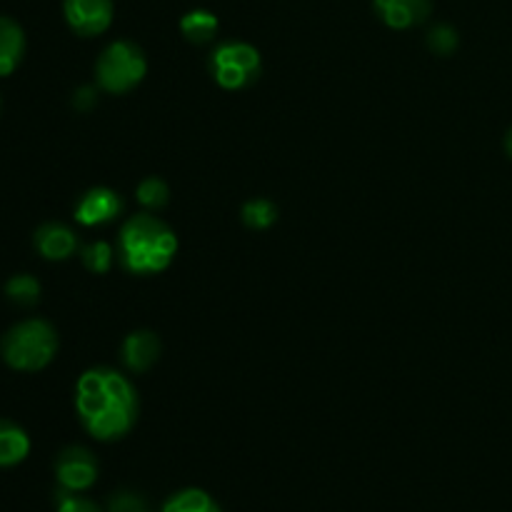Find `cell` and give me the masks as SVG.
Listing matches in <instances>:
<instances>
[{
	"instance_id": "obj_1",
	"label": "cell",
	"mask_w": 512,
	"mask_h": 512,
	"mask_svg": "<svg viewBox=\"0 0 512 512\" xmlns=\"http://www.w3.org/2000/svg\"><path fill=\"white\" fill-rule=\"evenodd\" d=\"M75 408L93 438L118 440L138 420V395L125 375L110 368H93L78 380Z\"/></svg>"
},
{
	"instance_id": "obj_2",
	"label": "cell",
	"mask_w": 512,
	"mask_h": 512,
	"mask_svg": "<svg viewBox=\"0 0 512 512\" xmlns=\"http://www.w3.org/2000/svg\"><path fill=\"white\" fill-rule=\"evenodd\" d=\"M178 238L155 215H133L120 230V258L133 273H160L173 263Z\"/></svg>"
},
{
	"instance_id": "obj_3",
	"label": "cell",
	"mask_w": 512,
	"mask_h": 512,
	"mask_svg": "<svg viewBox=\"0 0 512 512\" xmlns=\"http://www.w3.org/2000/svg\"><path fill=\"white\" fill-rule=\"evenodd\" d=\"M58 353V333L45 320H23L0 340V355L13 370H43Z\"/></svg>"
},
{
	"instance_id": "obj_4",
	"label": "cell",
	"mask_w": 512,
	"mask_h": 512,
	"mask_svg": "<svg viewBox=\"0 0 512 512\" xmlns=\"http://www.w3.org/2000/svg\"><path fill=\"white\" fill-rule=\"evenodd\" d=\"M145 70H148V63H145L143 50L130 40L110 43L95 65L100 88L118 95L133 90L145 78Z\"/></svg>"
},
{
	"instance_id": "obj_5",
	"label": "cell",
	"mask_w": 512,
	"mask_h": 512,
	"mask_svg": "<svg viewBox=\"0 0 512 512\" xmlns=\"http://www.w3.org/2000/svg\"><path fill=\"white\" fill-rule=\"evenodd\" d=\"M215 80L225 90H240L260 75V53L250 43H223L210 58Z\"/></svg>"
},
{
	"instance_id": "obj_6",
	"label": "cell",
	"mask_w": 512,
	"mask_h": 512,
	"mask_svg": "<svg viewBox=\"0 0 512 512\" xmlns=\"http://www.w3.org/2000/svg\"><path fill=\"white\" fill-rule=\"evenodd\" d=\"M55 478L65 493H83L98 480V460L90 450L70 445L55 460Z\"/></svg>"
},
{
	"instance_id": "obj_7",
	"label": "cell",
	"mask_w": 512,
	"mask_h": 512,
	"mask_svg": "<svg viewBox=\"0 0 512 512\" xmlns=\"http://www.w3.org/2000/svg\"><path fill=\"white\" fill-rule=\"evenodd\" d=\"M65 20L83 38L105 33L113 23V0H65Z\"/></svg>"
},
{
	"instance_id": "obj_8",
	"label": "cell",
	"mask_w": 512,
	"mask_h": 512,
	"mask_svg": "<svg viewBox=\"0 0 512 512\" xmlns=\"http://www.w3.org/2000/svg\"><path fill=\"white\" fill-rule=\"evenodd\" d=\"M373 3L385 25L395 30H408L425 23L433 10L430 0H373Z\"/></svg>"
},
{
	"instance_id": "obj_9",
	"label": "cell",
	"mask_w": 512,
	"mask_h": 512,
	"mask_svg": "<svg viewBox=\"0 0 512 512\" xmlns=\"http://www.w3.org/2000/svg\"><path fill=\"white\" fill-rule=\"evenodd\" d=\"M123 203H120L118 195L108 188H93L83 195V200L75 208V218L83 225H103L110 223L115 215L120 213Z\"/></svg>"
},
{
	"instance_id": "obj_10",
	"label": "cell",
	"mask_w": 512,
	"mask_h": 512,
	"mask_svg": "<svg viewBox=\"0 0 512 512\" xmlns=\"http://www.w3.org/2000/svg\"><path fill=\"white\" fill-rule=\"evenodd\" d=\"M160 358V340L150 330H135L123 343V360L133 373H145Z\"/></svg>"
},
{
	"instance_id": "obj_11",
	"label": "cell",
	"mask_w": 512,
	"mask_h": 512,
	"mask_svg": "<svg viewBox=\"0 0 512 512\" xmlns=\"http://www.w3.org/2000/svg\"><path fill=\"white\" fill-rule=\"evenodd\" d=\"M35 248L43 258L48 260H65L75 253L78 240H75L73 230L65 228L60 223H45L40 225L35 233Z\"/></svg>"
},
{
	"instance_id": "obj_12",
	"label": "cell",
	"mask_w": 512,
	"mask_h": 512,
	"mask_svg": "<svg viewBox=\"0 0 512 512\" xmlns=\"http://www.w3.org/2000/svg\"><path fill=\"white\" fill-rule=\"evenodd\" d=\"M25 53L23 28L13 18L0 15V75H10Z\"/></svg>"
},
{
	"instance_id": "obj_13",
	"label": "cell",
	"mask_w": 512,
	"mask_h": 512,
	"mask_svg": "<svg viewBox=\"0 0 512 512\" xmlns=\"http://www.w3.org/2000/svg\"><path fill=\"white\" fill-rule=\"evenodd\" d=\"M30 453V438L20 425L0 420V468L23 463Z\"/></svg>"
},
{
	"instance_id": "obj_14",
	"label": "cell",
	"mask_w": 512,
	"mask_h": 512,
	"mask_svg": "<svg viewBox=\"0 0 512 512\" xmlns=\"http://www.w3.org/2000/svg\"><path fill=\"white\" fill-rule=\"evenodd\" d=\"M180 30L190 43H208L218 33V18L210 10H190L180 20Z\"/></svg>"
},
{
	"instance_id": "obj_15",
	"label": "cell",
	"mask_w": 512,
	"mask_h": 512,
	"mask_svg": "<svg viewBox=\"0 0 512 512\" xmlns=\"http://www.w3.org/2000/svg\"><path fill=\"white\" fill-rule=\"evenodd\" d=\"M160 512H223V510H220V505L215 503L205 490L188 488L175 493L173 498L163 505V510Z\"/></svg>"
},
{
	"instance_id": "obj_16",
	"label": "cell",
	"mask_w": 512,
	"mask_h": 512,
	"mask_svg": "<svg viewBox=\"0 0 512 512\" xmlns=\"http://www.w3.org/2000/svg\"><path fill=\"white\" fill-rule=\"evenodd\" d=\"M275 220H278V208H275V203H270V200L255 198L243 205V223L248 225V228L265 230L270 228Z\"/></svg>"
},
{
	"instance_id": "obj_17",
	"label": "cell",
	"mask_w": 512,
	"mask_h": 512,
	"mask_svg": "<svg viewBox=\"0 0 512 512\" xmlns=\"http://www.w3.org/2000/svg\"><path fill=\"white\" fill-rule=\"evenodd\" d=\"M5 295L18 305H35L40 298V283L33 275H13L5 283Z\"/></svg>"
},
{
	"instance_id": "obj_18",
	"label": "cell",
	"mask_w": 512,
	"mask_h": 512,
	"mask_svg": "<svg viewBox=\"0 0 512 512\" xmlns=\"http://www.w3.org/2000/svg\"><path fill=\"white\" fill-rule=\"evenodd\" d=\"M170 198L168 185L160 178H145L143 183L138 185V200L145 205V208H163Z\"/></svg>"
},
{
	"instance_id": "obj_19",
	"label": "cell",
	"mask_w": 512,
	"mask_h": 512,
	"mask_svg": "<svg viewBox=\"0 0 512 512\" xmlns=\"http://www.w3.org/2000/svg\"><path fill=\"white\" fill-rule=\"evenodd\" d=\"M83 263L85 268L93 273H108L113 265V248L108 243H93L83 250Z\"/></svg>"
},
{
	"instance_id": "obj_20",
	"label": "cell",
	"mask_w": 512,
	"mask_h": 512,
	"mask_svg": "<svg viewBox=\"0 0 512 512\" xmlns=\"http://www.w3.org/2000/svg\"><path fill=\"white\" fill-rule=\"evenodd\" d=\"M428 43L430 48H433V53L450 55L455 48H458V33H455L450 25H438V28L430 30Z\"/></svg>"
},
{
	"instance_id": "obj_21",
	"label": "cell",
	"mask_w": 512,
	"mask_h": 512,
	"mask_svg": "<svg viewBox=\"0 0 512 512\" xmlns=\"http://www.w3.org/2000/svg\"><path fill=\"white\" fill-rule=\"evenodd\" d=\"M110 512H150V508L140 495L118 493L110 500Z\"/></svg>"
},
{
	"instance_id": "obj_22",
	"label": "cell",
	"mask_w": 512,
	"mask_h": 512,
	"mask_svg": "<svg viewBox=\"0 0 512 512\" xmlns=\"http://www.w3.org/2000/svg\"><path fill=\"white\" fill-rule=\"evenodd\" d=\"M58 512H100V508L93 500H85L75 493H65L63 498H60Z\"/></svg>"
},
{
	"instance_id": "obj_23",
	"label": "cell",
	"mask_w": 512,
	"mask_h": 512,
	"mask_svg": "<svg viewBox=\"0 0 512 512\" xmlns=\"http://www.w3.org/2000/svg\"><path fill=\"white\" fill-rule=\"evenodd\" d=\"M95 105V90L93 88H80L75 93V108L78 110H90Z\"/></svg>"
},
{
	"instance_id": "obj_24",
	"label": "cell",
	"mask_w": 512,
	"mask_h": 512,
	"mask_svg": "<svg viewBox=\"0 0 512 512\" xmlns=\"http://www.w3.org/2000/svg\"><path fill=\"white\" fill-rule=\"evenodd\" d=\"M505 148H508V153L512 155V128H510V133H508V138H505Z\"/></svg>"
}]
</instances>
